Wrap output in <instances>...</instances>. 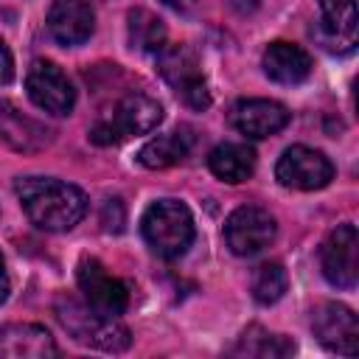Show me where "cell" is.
<instances>
[{
    "mask_svg": "<svg viewBox=\"0 0 359 359\" xmlns=\"http://www.w3.org/2000/svg\"><path fill=\"white\" fill-rule=\"evenodd\" d=\"M208 168L222 182H244L255 171V151L247 143H219L208 154Z\"/></svg>",
    "mask_w": 359,
    "mask_h": 359,
    "instance_id": "cell-17",
    "label": "cell"
},
{
    "mask_svg": "<svg viewBox=\"0 0 359 359\" xmlns=\"http://www.w3.org/2000/svg\"><path fill=\"white\" fill-rule=\"evenodd\" d=\"M76 283H79V292L84 294V303L93 306L101 314L118 317L129 306V289H126V283L118 280L112 272H107V266L98 258H81L79 261Z\"/></svg>",
    "mask_w": 359,
    "mask_h": 359,
    "instance_id": "cell-9",
    "label": "cell"
},
{
    "mask_svg": "<svg viewBox=\"0 0 359 359\" xmlns=\"http://www.w3.org/2000/svg\"><path fill=\"white\" fill-rule=\"evenodd\" d=\"M275 233H278L275 216L258 205H241L224 222V241L241 258L264 252L275 241Z\"/></svg>",
    "mask_w": 359,
    "mask_h": 359,
    "instance_id": "cell-6",
    "label": "cell"
},
{
    "mask_svg": "<svg viewBox=\"0 0 359 359\" xmlns=\"http://www.w3.org/2000/svg\"><path fill=\"white\" fill-rule=\"evenodd\" d=\"M126 34L129 45L140 53H160V48L165 45V25L149 8H132L126 14Z\"/></svg>",
    "mask_w": 359,
    "mask_h": 359,
    "instance_id": "cell-20",
    "label": "cell"
},
{
    "mask_svg": "<svg viewBox=\"0 0 359 359\" xmlns=\"http://www.w3.org/2000/svg\"><path fill=\"white\" fill-rule=\"evenodd\" d=\"M157 70L165 79V84L191 107V109H208L210 93L202 79L196 53L188 45H163L157 53Z\"/></svg>",
    "mask_w": 359,
    "mask_h": 359,
    "instance_id": "cell-5",
    "label": "cell"
},
{
    "mask_svg": "<svg viewBox=\"0 0 359 359\" xmlns=\"http://www.w3.org/2000/svg\"><path fill=\"white\" fill-rule=\"evenodd\" d=\"M289 118H292V112L280 101H269V98H241L227 112L230 126L252 140L278 135L289 123Z\"/></svg>",
    "mask_w": 359,
    "mask_h": 359,
    "instance_id": "cell-12",
    "label": "cell"
},
{
    "mask_svg": "<svg viewBox=\"0 0 359 359\" xmlns=\"http://www.w3.org/2000/svg\"><path fill=\"white\" fill-rule=\"evenodd\" d=\"M275 177L283 188L320 191L334 180V165L323 151L311 146H289L275 165Z\"/></svg>",
    "mask_w": 359,
    "mask_h": 359,
    "instance_id": "cell-10",
    "label": "cell"
},
{
    "mask_svg": "<svg viewBox=\"0 0 359 359\" xmlns=\"http://www.w3.org/2000/svg\"><path fill=\"white\" fill-rule=\"evenodd\" d=\"M264 73L278 84H300L311 76V56L292 42H272L264 50Z\"/></svg>",
    "mask_w": 359,
    "mask_h": 359,
    "instance_id": "cell-15",
    "label": "cell"
},
{
    "mask_svg": "<svg viewBox=\"0 0 359 359\" xmlns=\"http://www.w3.org/2000/svg\"><path fill=\"white\" fill-rule=\"evenodd\" d=\"M140 233L154 255L174 261L194 241V216L180 199H157L146 208L140 219Z\"/></svg>",
    "mask_w": 359,
    "mask_h": 359,
    "instance_id": "cell-3",
    "label": "cell"
},
{
    "mask_svg": "<svg viewBox=\"0 0 359 359\" xmlns=\"http://www.w3.org/2000/svg\"><path fill=\"white\" fill-rule=\"evenodd\" d=\"M165 6H171V8H177V11H185V8H191L194 6V0H163Z\"/></svg>",
    "mask_w": 359,
    "mask_h": 359,
    "instance_id": "cell-25",
    "label": "cell"
},
{
    "mask_svg": "<svg viewBox=\"0 0 359 359\" xmlns=\"http://www.w3.org/2000/svg\"><path fill=\"white\" fill-rule=\"evenodd\" d=\"M14 191L31 224L48 233L73 230L87 213L84 191L56 177H20Z\"/></svg>",
    "mask_w": 359,
    "mask_h": 359,
    "instance_id": "cell-1",
    "label": "cell"
},
{
    "mask_svg": "<svg viewBox=\"0 0 359 359\" xmlns=\"http://www.w3.org/2000/svg\"><path fill=\"white\" fill-rule=\"evenodd\" d=\"M286 286H289V275H286V269H283L278 261L261 264V266L255 269V275H252V297H255V303H261V306L278 303V300L283 297Z\"/></svg>",
    "mask_w": 359,
    "mask_h": 359,
    "instance_id": "cell-21",
    "label": "cell"
},
{
    "mask_svg": "<svg viewBox=\"0 0 359 359\" xmlns=\"http://www.w3.org/2000/svg\"><path fill=\"white\" fill-rule=\"evenodd\" d=\"M56 353L59 348L45 325L11 323L0 328V359H45Z\"/></svg>",
    "mask_w": 359,
    "mask_h": 359,
    "instance_id": "cell-14",
    "label": "cell"
},
{
    "mask_svg": "<svg viewBox=\"0 0 359 359\" xmlns=\"http://www.w3.org/2000/svg\"><path fill=\"white\" fill-rule=\"evenodd\" d=\"M320 269L337 289H353L359 280V236L353 224H337L320 247Z\"/></svg>",
    "mask_w": 359,
    "mask_h": 359,
    "instance_id": "cell-8",
    "label": "cell"
},
{
    "mask_svg": "<svg viewBox=\"0 0 359 359\" xmlns=\"http://www.w3.org/2000/svg\"><path fill=\"white\" fill-rule=\"evenodd\" d=\"M14 79V59L11 50L6 48V42L0 39V84H8Z\"/></svg>",
    "mask_w": 359,
    "mask_h": 359,
    "instance_id": "cell-23",
    "label": "cell"
},
{
    "mask_svg": "<svg viewBox=\"0 0 359 359\" xmlns=\"http://www.w3.org/2000/svg\"><path fill=\"white\" fill-rule=\"evenodd\" d=\"M323 31L328 42H337L342 53L353 50L356 45V0H320Z\"/></svg>",
    "mask_w": 359,
    "mask_h": 359,
    "instance_id": "cell-18",
    "label": "cell"
},
{
    "mask_svg": "<svg viewBox=\"0 0 359 359\" xmlns=\"http://www.w3.org/2000/svg\"><path fill=\"white\" fill-rule=\"evenodd\" d=\"M191 143H194L191 129H174L168 135L151 137L137 151V163L146 165V168H168V165H177V163H182L188 157Z\"/></svg>",
    "mask_w": 359,
    "mask_h": 359,
    "instance_id": "cell-19",
    "label": "cell"
},
{
    "mask_svg": "<svg viewBox=\"0 0 359 359\" xmlns=\"http://www.w3.org/2000/svg\"><path fill=\"white\" fill-rule=\"evenodd\" d=\"M160 121H163L160 101H154L151 95H146L140 90H132L115 104V112L109 118H101L90 129V140L98 146H112V143H121L123 137L146 135V132L157 129Z\"/></svg>",
    "mask_w": 359,
    "mask_h": 359,
    "instance_id": "cell-4",
    "label": "cell"
},
{
    "mask_svg": "<svg viewBox=\"0 0 359 359\" xmlns=\"http://www.w3.org/2000/svg\"><path fill=\"white\" fill-rule=\"evenodd\" d=\"M28 98L48 115H70L76 107V90L56 62L36 59L25 73Z\"/></svg>",
    "mask_w": 359,
    "mask_h": 359,
    "instance_id": "cell-7",
    "label": "cell"
},
{
    "mask_svg": "<svg viewBox=\"0 0 359 359\" xmlns=\"http://www.w3.org/2000/svg\"><path fill=\"white\" fill-rule=\"evenodd\" d=\"M311 331L317 342L334 353L342 356L359 353V320L342 303H320L311 311Z\"/></svg>",
    "mask_w": 359,
    "mask_h": 359,
    "instance_id": "cell-11",
    "label": "cell"
},
{
    "mask_svg": "<svg viewBox=\"0 0 359 359\" xmlns=\"http://www.w3.org/2000/svg\"><path fill=\"white\" fill-rule=\"evenodd\" d=\"M59 323L65 325V331L87 345V348H98V351H109V353H121L132 345V334L129 328L118 320V317H109V314H101L95 311L93 306L76 300V297H67L62 294L53 306Z\"/></svg>",
    "mask_w": 359,
    "mask_h": 359,
    "instance_id": "cell-2",
    "label": "cell"
},
{
    "mask_svg": "<svg viewBox=\"0 0 359 359\" xmlns=\"http://www.w3.org/2000/svg\"><path fill=\"white\" fill-rule=\"evenodd\" d=\"M8 275H6V264H3V255H0V303H6L8 297Z\"/></svg>",
    "mask_w": 359,
    "mask_h": 359,
    "instance_id": "cell-24",
    "label": "cell"
},
{
    "mask_svg": "<svg viewBox=\"0 0 359 359\" xmlns=\"http://www.w3.org/2000/svg\"><path fill=\"white\" fill-rule=\"evenodd\" d=\"M0 140H6L14 151H39L50 143V129L11 104H0Z\"/></svg>",
    "mask_w": 359,
    "mask_h": 359,
    "instance_id": "cell-16",
    "label": "cell"
},
{
    "mask_svg": "<svg viewBox=\"0 0 359 359\" xmlns=\"http://www.w3.org/2000/svg\"><path fill=\"white\" fill-rule=\"evenodd\" d=\"M101 224L107 233H121L123 230V205L121 199H107L101 208Z\"/></svg>",
    "mask_w": 359,
    "mask_h": 359,
    "instance_id": "cell-22",
    "label": "cell"
},
{
    "mask_svg": "<svg viewBox=\"0 0 359 359\" xmlns=\"http://www.w3.org/2000/svg\"><path fill=\"white\" fill-rule=\"evenodd\" d=\"M48 34L59 42V45H81L90 39L93 28H95V14L90 8V3L84 0H53V6L48 8Z\"/></svg>",
    "mask_w": 359,
    "mask_h": 359,
    "instance_id": "cell-13",
    "label": "cell"
}]
</instances>
